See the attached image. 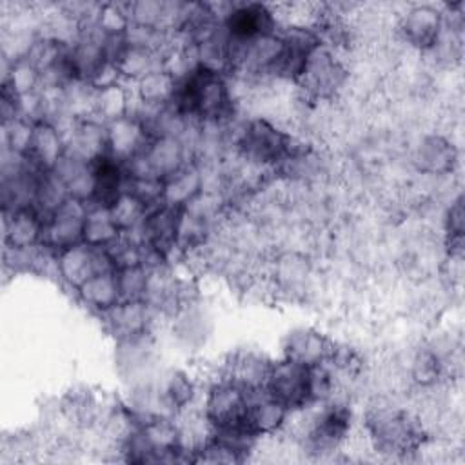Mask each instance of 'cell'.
<instances>
[{
    "mask_svg": "<svg viewBox=\"0 0 465 465\" xmlns=\"http://www.w3.org/2000/svg\"><path fill=\"white\" fill-rule=\"evenodd\" d=\"M222 24L227 35L240 42H249L256 36L276 33V27H278V22L274 18L271 5H263V4L231 5Z\"/></svg>",
    "mask_w": 465,
    "mask_h": 465,
    "instance_id": "obj_9",
    "label": "cell"
},
{
    "mask_svg": "<svg viewBox=\"0 0 465 465\" xmlns=\"http://www.w3.org/2000/svg\"><path fill=\"white\" fill-rule=\"evenodd\" d=\"M178 80L163 67H156L136 80V100L142 107L158 109L173 102Z\"/></svg>",
    "mask_w": 465,
    "mask_h": 465,
    "instance_id": "obj_21",
    "label": "cell"
},
{
    "mask_svg": "<svg viewBox=\"0 0 465 465\" xmlns=\"http://www.w3.org/2000/svg\"><path fill=\"white\" fill-rule=\"evenodd\" d=\"M153 305L145 300H122L113 309L104 312L111 332L118 338H131L149 332Z\"/></svg>",
    "mask_w": 465,
    "mask_h": 465,
    "instance_id": "obj_17",
    "label": "cell"
},
{
    "mask_svg": "<svg viewBox=\"0 0 465 465\" xmlns=\"http://www.w3.org/2000/svg\"><path fill=\"white\" fill-rule=\"evenodd\" d=\"M109 209L120 231H131L140 227L145 214L149 213L147 207L127 191H124Z\"/></svg>",
    "mask_w": 465,
    "mask_h": 465,
    "instance_id": "obj_28",
    "label": "cell"
},
{
    "mask_svg": "<svg viewBox=\"0 0 465 465\" xmlns=\"http://www.w3.org/2000/svg\"><path fill=\"white\" fill-rule=\"evenodd\" d=\"M122 300H143L147 291L149 271L143 263L120 267L114 271Z\"/></svg>",
    "mask_w": 465,
    "mask_h": 465,
    "instance_id": "obj_29",
    "label": "cell"
},
{
    "mask_svg": "<svg viewBox=\"0 0 465 465\" xmlns=\"http://www.w3.org/2000/svg\"><path fill=\"white\" fill-rule=\"evenodd\" d=\"M87 207L89 205L85 202L69 196L56 211L45 218L40 245L51 249L53 252H60L84 242L82 236Z\"/></svg>",
    "mask_w": 465,
    "mask_h": 465,
    "instance_id": "obj_6",
    "label": "cell"
},
{
    "mask_svg": "<svg viewBox=\"0 0 465 465\" xmlns=\"http://www.w3.org/2000/svg\"><path fill=\"white\" fill-rule=\"evenodd\" d=\"M65 154V138L53 122H36L25 158L40 171H53Z\"/></svg>",
    "mask_w": 465,
    "mask_h": 465,
    "instance_id": "obj_15",
    "label": "cell"
},
{
    "mask_svg": "<svg viewBox=\"0 0 465 465\" xmlns=\"http://www.w3.org/2000/svg\"><path fill=\"white\" fill-rule=\"evenodd\" d=\"M365 427L372 447L391 456L416 452L429 438L421 418L398 407H372L367 414Z\"/></svg>",
    "mask_w": 465,
    "mask_h": 465,
    "instance_id": "obj_1",
    "label": "cell"
},
{
    "mask_svg": "<svg viewBox=\"0 0 465 465\" xmlns=\"http://www.w3.org/2000/svg\"><path fill=\"white\" fill-rule=\"evenodd\" d=\"M156 389L173 416L191 407L196 396V385L183 371H169L160 378Z\"/></svg>",
    "mask_w": 465,
    "mask_h": 465,
    "instance_id": "obj_23",
    "label": "cell"
},
{
    "mask_svg": "<svg viewBox=\"0 0 465 465\" xmlns=\"http://www.w3.org/2000/svg\"><path fill=\"white\" fill-rule=\"evenodd\" d=\"M263 391L280 403H283L289 411L311 407L309 367L287 358L272 361Z\"/></svg>",
    "mask_w": 465,
    "mask_h": 465,
    "instance_id": "obj_5",
    "label": "cell"
},
{
    "mask_svg": "<svg viewBox=\"0 0 465 465\" xmlns=\"http://www.w3.org/2000/svg\"><path fill=\"white\" fill-rule=\"evenodd\" d=\"M114 271V263L105 247H93L80 242L56 252V274L73 289H78L93 274Z\"/></svg>",
    "mask_w": 465,
    "mask_h": 465,
    "instance_id": "obj_7",
    "label": "cell"
},
{
    "mask_svg": "<svg viewBox=\"0 0 465 465\" xmlns=\"http://www.w3.org/2000/svg\"><path fill=\"white\" fill-rule=\"evenodd\" d=\"M203 193V173L196 163H185L163 180V203L185 209Z\"/></svg>",
    "mask_w": 465,
    "mask_h": 465,
    "instance_id": "obj_19",
    "label": "cell"
},
{
    "mask_svg": "<svg viewBox=\"0 0 465 465\" xmlns=\"http://www.w3.org/2000/svg\"><path fill=\"white\" fill-rule=\"evenodd\" d=\"M158 53L145 49V47H136V45H129L125 44L120 53L114 56V64L120 71L122 78H131V80H140L143 74H147L149 71L156 69L162 65V62L158 60Z\"/></svg>",
    "mask_w": 465,
    "mask_h": 465,
    "instance_id": "obj_25",
    "label": "cell"
},
{
    "mask_svg": "<svg viewBox=\"0 0 465 465\" xmlns=\"http://www.w3.org/2000/svg\"><path fill=\"white\" fill-rule=\"evenodd\" d=\"M44 222L45 218L33 205L11 211L5 218V245L16 249L40 245Z\"/></svg>",
    "mask_w": 465,
    "mask_h": 465,
    "instance_id": "obj_18",
    "label": "cell"
},
{
    "mask_svg": "<svg viewBox=\"0 0 465 465\" xmlns=\"http://www.w3.org/2000/svg\"><path fill=\"white\" fill-rule=\"evenodd\" d=\"M78 296L84 305L104 314L113 309L118 302H122L118 282L114 271L93 274L87 282H84L78 289Z\"/></svg>",
    "mask_w": 465,
    "mask_h": 465,
    "instance_id": "obj_22",
    "label": "cell"
},
{
    "mask_svg": "<svg viewBox=\"0 0 465 465\" xmlns=\"http://www.w3.org/2000/svg\"><path fill=\"white\" fill-rule=\"evenodd\" d=\"M120 227L113 220L111 209L102 205H89L84 220L82 240L93 247H107L120 236Z\"/></svg>",
    "mask_w": 465,
    "mask_h": 465,
    "instance_id": "obj_24",
    "label": "cell"
},
{
    "mask_svg": "<svg viewBox=\"0 0 465 465\" xmlns=\"http://www.w3.org/2000/svg\"><path fill=\"white\" fill-rule=\"evenodd\" d=\"M347 76L349 71L343 62L331 47L320 44L307 58L296 84L307 100L318 102L332 98L343 87Z\"/></svg>",
    "mask_w": 465,
    "mask_h": 465,
    "instance_id": "obj_4",
    "label": "cell"
},
{
    "mask_svg": "<svg viewBox=\"0 0 465 465\" xmlns=\"http://www.w3.org/2000/svg\"><path fill=\"white\" fill-rule=\"evenodd\" d=\"M105 125H107V153L116 160H120L122 163L140 154L151 138V133L145 127V124L134 114H125Z\"/></svg>",
    "mask_w": 465,
    "mask_h": 465,
    "instance_id": "obj_11",
    "label": "cell"
},
{
    "mask_svg": "<svg viewBox=\"0 0 465 465\" xmlns=\"http://www.w3.org/2000/svg\"><path fill=\"white\" fill-rule=\"evenodd\" d=\"M249 391L238 383L220 378L214 381L203 400V414L214 432L229 430H249Z\"/></svg>",
    "mask_w": 465,
    "mask_h": 465,
    "instance_id": "obj_3",
    "label": "cell"
},
{
    "mask_svg": "<svg viewBox=\"0 0 465 465\" xmlns=\"http://www.w3.org/2000/svg\"><path fill=\"white\" fill-rule=\"evenodd\" d=\"M271 363L272 361L267 360L263 354L242 349L231 354V358L223 363L222 374L225 380H231L251 392L263 389Z\"/></svg>",
    "mask_w": 465,
    "mask_h": 465,
    "instance_id": "obj_16",
    "label": "cell"
},
{
    "mask_svg": "<svg viewBox=\"0 0 465 465\" xmlns=\"http://www.w3.org/2000/svg\"><path fill=\"white\" fill-rule=\"evenodd\" d=\"M416 160L420 169L429 174H449L458 162V153L449 138L441 134H430L421 140Z\"/></svg>",
    "mask_w": 465,
    "mask_h": 465,
    "instance_id": "obj_20",
    "label": "cell"
},
{
    "mask_svg": "<svg viewBox=\"0 0 465 465\" xmlns=\"http://www.w3.org/2000/svg\"><path fill=\"white\" fill-rule=\"evenodd\" d=\"M294 140L296 138L291 133L283 131L271 120L258 116L242 125L236 136V147L243 162L258 167L278 169L291 153Z\"/></svg>",
    "mask_w": 465,
    "mask_h": 465,
    "instance_id": "obj_2",
    "label": "cell"
},
{
    "mask_svg": "<svg viewBox=\"0 0 465 465\" xmlns=\"http://www.w3.org/2000/svg\"><path fill=\"white\" fill-rule=\"evenodd\" d=\"M443 374V360L434 349H418L411 361L412 381L420 387H434Z\"/></svg>",
    "mask_w": 465,
    "mask_h": 465,
    "instance_id": "obj_27",
    "label": "cell"
},
{
    "mask_svg": "<svg viewBox=\"0 0 465 465\" xmlns=\"http://www.w3.org/2000/svg\"><path fill=\"white\" fill-rule=\"evenodd\" d=\"M289 409L269 396L263 389L249 392V412H247V427L249 430L260 436H272L282 430L289 418Z\"/></svg>",
    "mask_w": 465,
    "mask_h": 465,
    "instance_id": "obj_14",
    "label": "cell"
},
{
    "mask_svg": "<svg viewBox=\"0 0 465 465\" xmlns=\"http://www.w3.org/2000/svg\"><path fill=\"white\" fill-rule=\"evenodd\" d=\"M42 82L40 71L24 56L16 58V62L11 67L9 76L5 78V85L16 94V96H25L35 93L36 85Z\"/></svg>",
    "mask_w": 465,
    "mask_h": 465,
    "instance_id": "obj_31",
    "label": "cell"
},
{
    "mask_svg": "<svg viewBox=\"0 0 465 465\" xmlns=\"http://www.w3.org/2000/svg\"><path fill=\"white\" fill-rule=\"evenodd\" d=\"M182 211L183 209L167 203H160L158 207L151 209L140 225L143 243L167 256L178 243Z\"/></svg>",
    "mask_w": 465,
    "mask_h": 465,
    "instance_id": "obj_12",
    "label": "cell"
},
{
    "mask_svg": "<svg viewBox=\"0 0 465 465\" xmlns=\"http://www.w3.org/2000/svg\"><path fill=\"white\" fill-rule=\"evenodd\" d=\"M305 262L307 260L303 258V254H300L296 251L280 254L278 260L274 262L276 282L283 287H294V285L302 283L309 274V267Z\"/></svg>",
    "mask_w": 465,
    "mask_h": 465,
    "instance_id": "obj_30",
    "label": "cell"
},
{
    "mask_svg": "<svg viewBox=\"0 0 465 465\" xmlns=\"http://www.w3.org/2000/svg\"><path fill=\"white\" fill-rule=\"evenodd\" d=\"M140 158L143 160L151 176L165 180L187 163L185 143L182 138L171 134L151 136L145 149L140 153Z\"/></svg>",
    "mask_w": 465,
    "mask_h": 465,
    "instance_id": "obj_13",
    "label": "cell"
},
{
    "mask_svg": "<svg viewBox=\"0 0 465 465\" xmlns=\"http://www.w3.org/2000/svg\"><path fill=\"white\" fill-rule=\"evenodd\" d=\"M334 341L311 327H300L291 331L283 340V358L302 363L305 367H314L327 363L334 351Z\"/></svg>",
    "mask_w": 465,
    "mask_h": 465,
    "instance_id": "obj_10",
    "label": "cell"
},
{
    "mask_svg": "<svg viewBox=\"0 0 465 465\" xmlns=\"http://www.w3.org/2000/svg\"><path fill=\"white\" fill-rule=\"evenodd\" d=\"M400 33L412 47L427 51L434 49L445 27V15L434 5H412L398 22Z\"/></svg>",
    "mask_w": 465,
    "mask_h": 465,
    "instance_id": "obj_8",
    "label": "cell"
},
{
    "mask_svg": "<svg viewBox=\"0 0 465 465\" xmlns=\"http://www.w3.org/2000/svg\"><path fill=\"white\" fill-rule=\"evenodd\" d=\"M129 94L127 91L116 84L100 91H94L91 114L98 116V122H114L125 114H129Z\"/></svg>",
    "mask_w": 465,
    "mask_h": 465,
    "instance_id": "obj_26",
    "label": "cell"
}]
</instances>
